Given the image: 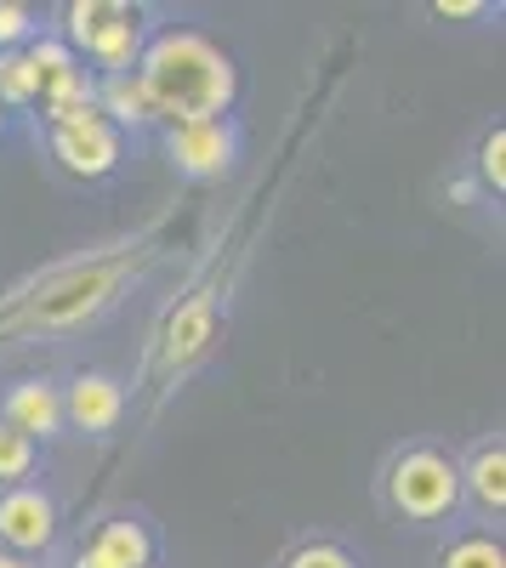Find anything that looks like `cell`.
<instances>
[{
	"label": "cell",
	"mask_w": 506,
	"mask_h": 568,
	"mask_svg": "<svg viewBox=\"0 0 506 568\" xmlns=\"http://www.w3.org/2000/svg\"><path fill=\"white\" fill-rule=\"evenodd\" d=\"M136 85L154 125H200V120H234L240 103V63L227 45L211 40L205 29H154L143 58H136Z\"/></svg>",
	"instance_id": "obj_1"
},
{
	"label": "cell",
	"mask_w": 506,
	"mask_h": 568,
	"mask_svg": "<svg viewBox=\"0 0 506 568\" xmlns=\"http://www.w3.org/2000/svg\"><path fill=\"white\" fill-rule=\"evenodd\" d=\"M382 489H387V506L404 517V524H416V529L455 524L462 506H467L462 466H455V455L438 449V444H404V449H393Z\"/></svg>",
	"instance_id": "obj_2"
},
{
	"label": "cell",
	"mask_w": 506,
	"mask_h": 568,
	"mask_svg": "<svg viewBox=\"0 0 506 568\" xmlns=\"http://www.w3.org/2000/svg\"><path fill=\"white\" fill-rule=\"evenodd\" d=\"M58 18H63L58 40L91 74H131L136 58H143V45H149V34H154L143 23V12L125 7V0H69Z\"/></svg>",
	"instance_id": "obj_3"
},
{
	"label": "cell",
	"mask_w": 506,
	"mask_h": 568,
	"mask_svg": "<svg viewBox=\"0 0 506 568\" xmlns=\"http://www.w3.org/2000/svg\"><path fill=\"white\" fill-rule=\"evenodd\" d=\"M165 160L176 176L189 182H216V176H234L245 160V131L240 120H200V125H165Z\"/></svg>",
	"instance_id": "obj_4"
},
{
	"label": "cell",
	"mask_w": 506,
	"mask_h": 568,
	"mask_svg": "<svg viewBox=\"0 0 506 568\" xmlns=\"http://www.w3.org/2000/svg\"><path fill=\"white\" fill-rule=\"evenodd\" d=\"M52 546H58V500L40 484L0 489V551L40 562Z\"/></svg>",
	"instance_id": "obj_5"
},
{
	"label": "cell",
	"mask_w": 506,
	"mask_h": 568,
	"mask_svg": "<svg viewBox=\"0 0 506 568\" xmlns=\"http://www.w3.org/2000/svg\"><path fill=\"white\" fill-rule=\"evenodd\" d=\"M45 149H52L58 171L80 176V182H103L120 171L125 160V131H114L109 120H85V125H52L45 131Z\"/></svg>",
	"instance_id": "obj_6"
},
{
	"label": "cell",
	"mask_w": 506,
	"mask_h": 568,
	"mask_svg": "<svg viewBox=\"0 0 506 568\" xmlns=\"http://www.w3.org/2000/svg\"><path fill=\"white\" fill-rule=\"evenodd\" d=\"M154 562H160V540L143 511H109L74 551V568H154Z\"/></svg>",
	"instance_id": "obj_7"
},
{
	"label": "cell",
	"mask_w": 506,
	"mask_h": 568,
	"mask_svg": "<svg viewBox=\"0 0 506 568\" xmlns=\"http://www.w3.org/2000/svg\"><path fill=\"white\" fill-rule=\"evenodd\" d=\"M125 420V387L103 369H80L63 387V426H74L80 438H109Z\"/></svg>",
	"instance_id": "obj_8"
},
{
	"label": "cell",
	"mask_w": 506,
	"mask_h": 568,
	"mask_svg": "<svg viewBox=\"0 0 506 568\" xmlns=\"http://www.w3.org/2000/svg\"><path fill=\"white\" fill-rule=\"evenodd\" d=\"M0 420L23 433L29 444H52L63 438V387L45 382V375H23L0 393Z\"/></svg>",
	"instance_id": "obj_9"
},
{
	"label": "cell",
	"mask_w": 506,
	"mask_h": 568,
	"mask_svg": "<svg viewBox=\"0 0 506 568\" xmlns=\"http://www.w3.org/2000/svg\"><path fill=\"white\" fill-rule=\"evenodd\" d=\"M455 466H462V495H473V506L484 517H500L506 511V444H500V433L478 438L467 449V460H455Z\"/></svg>",
	"instance_id": "obj_10"
},
{
	"label": "cell",
	"mask_w": 506,
	"mask_h": 568,
	"mask_svg": "<svg viewBox=\"0 0 506 568\" xmlns=\"http://www.w3.org/2000/svg\"><path fill=\"white\" fill-rule=\"evenodd\" d=\"M91 98H98V114H103L114 131L154 125V120H149V103H143V85H136V74H98Z\"/></svg>",
	"instance_id": "obj_11"
},
{
	"label": "cell",
	"mask_w": 506,
	"mask_h": 568,
	"mask_svg": "<svg viewBox=\"0 0 506 568\" xmlns=\"http://www.w3.org/2000/svg\"><path fill=\"white\" fill-rule=\"evenodd\" d=\"M438 568H506V546H500V535H489V529L455 535V540L438 551Z\"/></svg>",
	"instance_id": "obj_12"
},
{
	"label": "cell",
	"mask_w": 506,
	"mask_h": 568,
	"mask_svg": "<svg viewBox=\"0 0 506 568\" xmlns=\"http://www.w3.org/2000/svg\"><path fill=\"white\" fill-rule=\"evenodd\" d=\"M34 466H40V444H29L23 433H12V426L0 420V489L29 484Z\"/></svg>",
	"instance_id": "obj_13"
},
{
	"label": "cell",
	"mask_w": 506,
	"mask_h": 568,
	"mask_svg": "<svg viewBox=\"0 0 506 568\" xmlns=\"http://www.w3.org/2000/svg\"><path fill=\"white\" fill-rule=\"evenodd\" d=\"M40 7H23V0H0V58L7 52H23V45H34L45 29H40Z\"/></svg>",
	"instance_id": "obj_14"
},
{
	"label": "cell",
	"mask_w": 506,
	"mask_h": 568,
	"mask_svg": "<svg viewBox=\"0 0 506 568\" xmlns=\"http://www.w3.org/2000/svg\"><path fill=\"white\" fill-rule=\"evenodd\" d=\"M280 568H364V562H358L342 540H331V535H313V540H302V546H296V551L280 562Z\"/></svg>",
	"instance_id": "obj_15"
},
{
	"label": "cell",
	"mask_w": 506,
	"mask_h": 568,
	"mask_svg": "<svg viewBox=\"0 0 506 568\" xmlns=\"http://www.w3.org/2000/svg\"><path fill=\"white\" fill-rule=\"evenodd\" d=\"M500 154H506V131L500 125H489L484 131V142H478V176H484V187L500 200L506 194V165H500Z\"/></svg>",
	"instance_id": "obj_16"
},
{
	"label": "cell",
	"mask_w": 506,
	"mask_h": 568,
	"mask_svg": "<svg viewBox=\"0 0 506 568\" xmlns=\"http://www.w3.org/2000/svg\"><path fill=\"white\" fill-rule=\"evenodd\" d=\"M433 18H489V7L484 0H438Z\"/></svg>",
	"instance_id": "obj_17"
},
{
	"label": "cell",
	"mask_w": 506,
	"mask_h": 568,
	"mask_svg": "<svg viewBox=\"0 0 506 568\" xmlns=\"http://www.w3.org/2000/svg\"><path fill=\"white\" fill-rule=\"evenodd\" d=\"M0 568H40L34 557H12V551H0Z\"/></svg>",
	"instance_id": "obj_18"
},
{
	"label": "cell",
	"mask_w": 506,
	"mask_h": 568,
	"mask_svg": "<svg viewBox=\"0 0 506 568\" xmlns=\"http://www.w3.org/2000/svg\"><path fill=\"white\" fill-rule=\"evenodd\" d=\"M0 131H7V109H0Z\"/></svg>",
	"instance_id": "obj_19"
}]
</instances>
